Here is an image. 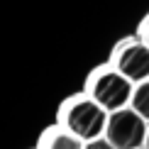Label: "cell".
<instances>
[{"instance_id": "7", "label": "cell", "mask_w": 149, "mask_h": 149, "mask_svg": "<svg viewBox=\"0 0 149 149\" xmlns=\"http://www.w3.org/2000/svg\"><path fill=\"white\" fill-rule=\"evenodd\" d=\"M83 149H115L113 144H110L105 137H100V139H93V142H86V147Z\"/></svg>"}, {"instance_id": "1", "label": "cell", "mask_w": 149, "mask_h": 149, "mask_svg": "<svg viewBox=\"0 0 149 149\" xmlns=\"http://www.w3.org/2000/svg\"><path fill=\"white\" fill-rule=\"evenodd\" d=\"M147 132H149V122L142 120L132 108L108 113L105 139L115 149H144Z\"/></svg>"}, {"instance_id": "4", "label": "cell", "mask_w": 149, "mask_h": 149, "mask_svg": "<svg viewBox=\"0 0 149 149\" xmlns=\"http://www.w3.org/2000/svg\"><path fill=\"white\" fill-rule=\"evenodd\" d=\"M115 71H120L132 83H144V81H149V47L144 42L125 44L117 52Z\"/></svg>"}, {"instance_id": "9", "label": "cell", "mask_w": 149, "mask_h": 149, "mask_svg": "<svg viewBox=\"0 0 149 149\" xmlns=\"http://www.w3.org/2000/svg\"><path fill=\"white\" fill-rule=\"evenodd\" d=\"M144 149H149V132H147V142H144Z\"/></svg>"}, {"instance_id": "2", "label": "cell", "mask_w": 149, "mask_h": 149, "mask_svg": "<svg viewBox=\"0 0 149 149\" xmlns=\"http://www.w3.org/2000/svg\"><path fill=\"white\" fill-rule=\"evenodd\" d=\"M64 125L71 134H76L81 142H93L100 139L105 134V125H108V113L91 98H81L73 100L64 113Z\"/></svg>"}, {"instance_id": "6", "label": "cell", "mask_w": 149, "mask_h": 149, "mask_svg": "<svg viewBox=\"0 0 149 149\" xmlns=\"http://www.w3.org/2000/svg\"><path fill=\"white\" fill-rule=\"evenodd\" d=\"M130 108L137 113L142 120L149 122V81L144 83H137L132 91V100H130Z\"/></svg>"}, {"instance_id": "5", "label": "cell", "mask_w": 149, "mask_h": 149, "mask_svg": "<svg viewBox=\"0 0 149 149\" xmlns=\"http://www.w3.org/2000/svg\"><path fill=\"white\" fill-rule=\"evenodd\" d=\"M86 144L81 142L76 134H71L69 130H56L47 137L44 149H83Z\"/></svg>"}, {"instance_id": "3", "label": "cell", "mask_w": 149, "mask_h": 149, "mask_svg": "<svg viewBox=\"0 0 149 149\" xmlns=\"http://www.w3.org/2000/svg\"><path fill=\"white\" fill-rule=\"evenodd\" d=\"M132 91L134 83L127 81L120 71H103L91 83V100H95L105 113H115V110L130 108Z\"/></svg>"}, {"instance_id": "8", "label": "cell", "mask_w": 149, "mask_h": 149, "mask_svg": "<svg viewBox=\"0 0 149 149\" xmlns=\"http://www.w3.org/2000/svg\"><path fill=\"white\" fill-rule=\"evenodd\" d=\"M142 32H144V44L149 47V22L144 24V29H142Z\"/></svg>"}]
</instances>
